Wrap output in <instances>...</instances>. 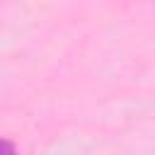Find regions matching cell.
<instances>
[{"label": "cell", "mask_w": 155, "mask_h": 155, "mask_svg": "<svg viewBox=\"0 0 155 155\" xmlns=\"http://www.w3.org/2000/svg\"><path fill=\"white\" fill-rule=\"evenodd\" d=\"M0 155H17V150H15V145L10 140L0 138Z\"/></svg>", "instance_id": "obj_1"}]
</instances>
